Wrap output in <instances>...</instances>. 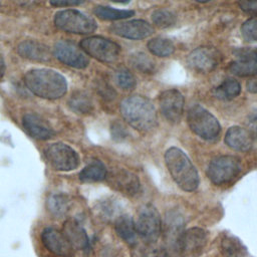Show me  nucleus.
<instances>
[{"label": "nucleus", "instance_id": "nucleus-9", "mask_svg": "<svg viewBox=\"0 0 257 257\" xmlns=\"http://www.w3.org/2000/svg\"><path fill=\"white\" fill-rule=\"evenodd\" d=\"M49 165L57 171H72L79 165L78 154L68 145L55 143L48 146L44 151Z\"/></svg>", "mask_w": 257, "mask_h": 257}, {"label": "nucleus", "instance_id": "nucleus-36", "mask_svg": "<svg viewBox=\"0 0 257 257\" xmlns=\"http://www.w3.org/2000/svg\"><path fill=\"white\" fill-rule=\"evenodd\" d=\"M111 136L115 141H121L126 137L125 127L118 121H114L111 124Z\"/></svg>", "mask_w": 257, "mask_h": 257}, {"label": "nucleus", "instance_id": "nucleus-16", "mask_svg": "<svg viewBox=\"0 0 257 257\" xmlns=\"http://www.w3.org/2000/svg\"><path fill=\"white\" fill-rule=\"evenodd\" d=\"M229 71L237 76H254L257 74V48L243 49L236 54V59L229 65Z\"/></svg>", "mask_w": 257, "mask_h": 257}, {"label": "nucleus", "instance_id": "nucleus-15", "mask_svg": "<svg viewBox=\"0 0 257 257\" xmlns=\"http://www.w3.org/2000/svg\"><path fill=\"white\" fill-rule=\"evenodd\" d=\"M184 232V220L182 216L176 211L168 212L165 219L164 236L170 250L179 253L180 242Z\"/></svg>", "mask_w": 257, "mask_h": 257}, {"label": "nucleus", "instance_id": "nucleus-23", "mask_svg": "<svg viewBox=\"0 0 257 257\" xmlns=\"http://www.w3.org/2000/svg\"><path fill=\"white\" fill-rule=\"evenodd\" d=\"M115 232L116 234L128 245H135L137 243L138 232L136 223L128 215H120L115 220Z\"/></svg>", "mask_w": 257, "mask_h": 257}, {"label": "nucleus", "instance_id": "nucleus-28", "mask_svg": "<svg viewBox=\"0 0 257 257\" xmlns=\"http://www.w3.org/2000/svg\"><path fill=\"white\" fill-rule=\"evenodd\" d=\"M148 48L156 56L167 57L174 53L175 45L173 42L167 38L157 37L153 38L148 42Z\"/></svg>", "mask_w": 257, "mask_h": 257}, {"label": "nucleus", "instance_id": "nucleus-33", "mask_svg": "<svg viewBox=\"0 0 257 257\" xmlns=\"http://www.w3.org/2000/svg\"><path fill=\"white\" fill-rule=\"evenodd\" d=\"M115 82L116 84L125 90L132 89L136 86V78L133 73L127 69H119L115 73Z\"/></svg>", "mask_w": 257, "mask_h": 257}, {"label": "nucleus", "instance_id": "nucleus-40", "mask_svg": "<svg viewBox=\"0 0 257 257\" xmlns=\"http://www.w3.org/2000/svg\"><path fill=\"white\" fill-rule=\"evenodd\" d=\"M247 89H248V91H250L252 93L257 92V74L254 75V77L248 81Z\"/></svg>", "mask_w": 257, "mask_h": 257}, {"label": "nucleus", "instance_id": "nucleus-43", "mask_svg": "<svg viewBox=\"0 0 257 257\" xmlns=\"http://www.w3.org/2000/svg\"><path fill=\"white\" fill-rule=\"evenodd\" d=\"M195 1L200 2V3H205V2H208V1H210V0H195Z\"/></svg>", "mask_w": 257, "mask_h": 257}, {"label": "nucleus", "instance_id": "nucleus-19", "mask_svg": "<svg viewBox=\"0 0 257 257\" xmlns=\"http://www.w3.org/2000/svg\"><path fill=\"white\" fill-rule=\"evenodd\" d=\"M41 238L44 246L52 253L60 256H69L71 254V245L69 244L63 233H60L56 229H44Z\"/></svg>", "mask_w": 257, "mask_h": 257}, {"label": "nucleus", "instance_id": "nucleus-10", "mask_svg": "<svg viewBox=\"0 0 257 257\" xmlns=\"http://www.w3.org/2000/svg\"><path fill=\"white\" fill-rule=\"evenodd\" d=\"M53 53L60 62L73 68L82 69L89 63L87 54L74 43L67 40L57 41L53 47Z\"/></svg>", "mask_w": 257, "mask_h": 257}, {"label": "nucleus", "instance_id": "nucleus-24", "mask_svg": "<svg viewBox=\"0 0 257 257\" xmlns=\"http://www.w3.org/2000/svg\"><path fill=\"white\" fill-rule=\"evenodd\" d=\"M220 248L224 257H248V252L243 243L237 237L230 234L222 236Z\"/></svg>", "mask_w": 257, "mask_h": 257}, {"label": "nucleus", "instance_id": "nucleus-4", "mask_svg": "<svg viewBox=\"0 0 257 257\" xmlns=\"http://www.w3.org/2000/svg\"><path fill=\"white\" fill-rule=\"evenodd\" d=\"M187 121L191 131L204 140H214L221 132L218 119L206 108L196 104L190 107Z\"/></svg>", "mask_w": 257, "mask_h": 257}, {"label": "nucleus", "instance_id": "nucleus-12", "mask_svg": "<svg viewBox=\"0 0 257 257\" xmlns=\"http://www.w3.org/2000/svg\"><path fill=\"white\" fill-rule=\"evenodd\" d=\"M221 61V54L213 47L202 46L194 49L188 56V64L191 69L208 73L214 70Z\"/></svg>", "mask_w": 257, "mask_h": 257}, {"label": "nucleus", "instance_id": "nucleus-1", "mask_svg": "<svg viewBox=\"0 0 257 257\" xmlns=\"http://www.w3.org/2000/svg\"><path fill=\"white\" fill-rule=\"evenodd\" d=\"M24 82L32 93L45 99L60 98L67 90L64 76L49 68H35L27 71Z\"/></svg>", "mask_w": 257, "mask_h": 257}, {"label": "nucleus", "instance_id": "nucleus-21", "mask_svg": "<svg viewBox=\"0 0 257 257\" xmlns=\"http://www.w3.org/2000/svg\"><path fill=\"white\" fill-rule=\"evenodd\" d=\"M225 144L232 150L246 152L252 148L253 140L250 133L241 126H231L226 132Z\"/></svg>", "mask_w": 257, "mask_h": 257}, {"label": "nucleus", "instance_id": "nucleus-39", "mask_svg": "<svg viewBox=\"0 0 257 257\" xmlns=\"http://www.w3.org/2000/svg\"><path fill=\"white\" fill-rule=\"evenodd\" d=\"M85 0H49V3L55 7L74 6L83 3Z\"/></svg>", "mask_w": 257, "mask_h": 257}, {"label": "nucleus", "instance_id": "nucleus-25", "mask_svg": "<svg viewBox=\"0 0 257 257\" xmlns=\"http://www.w3.org/2000/svg\"><path fill=\"white\" fill-rule=\"evenodd\" d=\"M68 106L77 113H90L93 109V102L89 94L82 90L74 91L68 99Z\"/></svg>", "mask_w": 257, "mask_h": 257}, {"label": "nucleus", "instance_id": "nucleus-35", "mask_svg": "<svg viewBox=\"0 0 257 257\" xmlns=\"http://www.w3.org/2000/svg\"><path fill=\"white\" fill-rule=\"evenodd\" d=\"M239 7L246 13L257 15V0H239Z\"/></svg>", "mask_w": 257, "mask_h": 257}, {"label": "nucleus", "instance_id": "nucleus-6", "mask_svg": "<svg viewBox=\"0 0 257 257\" xmlns=\"http://www.w3.org/2000/svg\"><path fill=\"white\" fill-rule=\"evenodd\" d=\"M54 24L59 30L75 34H89L96 29V23L91 17L73 9L57 12Z\"/></svg>", "mask_w": 257, "mask_h": 257}, {"label": "nucleus", "instance_id": "nucleus-3", "mask_svg": "<svg viewBox=\"0 0 257 257\" xmlns=\"http://www.w3.org/2000/svg\"><path fill=\"white\" fill-rule=\"evenodd\" d=\"M165 163L175 183L186 192L199 187V175L189 157L179 148L172 147L165 153Z\"/></svg>", "mask_w": 257, "mask_h": 257}, {"label": "nucleus", "instance_id": "nucleus-30", "mask_svg": "<svg viewBox=\"0 0 257 257\" xmlns=\"http://www.w3.org/2000/svg\"><path fill=\"white\" fill-rule=\"evenodd\" d=\"M94 14L102 20H121L132 17L135 12L132 10L114 9L107 6H97L94 9Z\"/></svg>", "mask_w": 257, "mask_h": 257}, {"label": "nucleus", "instance_id": "nucleus-5", "mask_svg": "<svg viewBox=\"0 0 257 257\" xmlns=\"http://www.w3.org/2000/svg\"><path fill=\"white\" fill-rule=\"evenodd\" d=\"M242 168L240 160L234 156H219L213 159L207 169V176L210 181L217 185H227L240 174Z\"/></svg>", "mask_w": 257, "mask_h": 257}, {"label": "nucleus", "instance_id": "nucleus-34", "mask_svg": "<svg viewBox=\"0 0 257 257\" xmlns=\"http://www.w3.org/2000/svg\"><path fill=\"white\" fill-rule=\"evenodd\" d=\"M243 38L249 42H257V17L244 22L241 27Z\"/></svg>", "mask_w": 257, "mask_h": 257}, {"label": "nucleus", "instance_id": "nucleus-20", "mask_svg": "<svg viewBox=\"0 0 257 257\" xmlns=\"http://www.w3.org/2000/svg\"><path fill=\"white\" fill-rule=\"evenodd\" d=\"M17 51L21 57L33 61H49L52 56L49 47L37 40L22 41L19 43Z\"/></svg>", "mask_w": 257, "mask_h": 257}, {"label": "nucleus", "instance_id": "nucleus-22", "mask_svg": "<svg viewBox=\"0 0 257 257\" xmlns=\"http://www.w3.org/2000/svg\"><path fill=\"white\" fill-rule=\"evenodd\" d=\"M63 235L72 248L86 250L89 248V242L84 229L75 221H66L63 225Z\"/></svg>", "mask_w": 257, "mask_h": 257}, {"label": "nucleus", "instance_id": "nucleus-37", "mask_svg": "<svg viewBox=\"0 0 257 257\" xmlns=\"http://www.w3.org/2000/svg\"><path fill=\"white\" fill-rule=\"evenodd\" d=\"M141 257H168L167 251L159 247H151L143 252Z\"/></svg>", "mask_w": 257, "mask_h": 257}, {"label": "nucleus", "instance_id": "nucleus-14", "mask_svg": "<svg viewBox=\"0 0 257 257\" xmlns=\"http://www.w3.org/2000/svg\"><path fill=\"white\" fill-rule=\"evenodd\" d=\"M110 32L123 38L143 39L153 34L154 28L145 20H131L114 23L109 27Z\"/></svg>", "mask_w": 257, "mask_h": 257}, {"label": "nucleus", "instance_id": "nucleus-18", "mask_svg": "<svg viewBox=\"0 0 257 257\" xmlns=\"http://www.w3.org/2000/svg\"><path fill=\"white\" fill-rule=\"evenodd\" d=\"M111 186L122 194L127 196H134L139 192L140 181L138 177L132 172L119 169L112 171L108 176Z\"/></svg>", "mask_w": 257, "mask_h": 257}, {"label": "nucleus", "instance_id": "nucleus-17", "mask_svg": "<svg viewBox=\"0 0 257 257\" xmlns=\"http://www.w3.org/2000/svg\"><path fill=\"white\" fill-rule=\"evenodd\" d=\"M22 124L29 136L36 140L45 141L54 136L51 125L39 114L28 112L22 117Z\"/></svg>", "mask_w": 257, "mask_h": 257}, {"label": "nucleus", "instance_id": "nucleus-42", "mask_svg": "<svg viewBox=\"0 0 257 257\" xmlns=\"http://www.w3.org/2000/svg\"><path fill=\"white\" fill-rule=\"evenodd\" d=\"M110 1L114 3H120V4H126L130 2V0H110Z\"/></svg>", "mask_w": 257, "mask_h": 257}, {"label": "nucleus", "instance_id": "nucleus-41", "mask_svg": "<svg viewBox=\"0 0 257 257\" xmlns=\"http://www.w3.org/2000/svg\"><path fill=\"white\" fill-rule=\"evenodd\" d=\"M5 69H6V65H5V61L2 57V55L0 54V80L3 78L4 74H5Z\"/></svg>", "mask_w": 257, "mask_h": 257}, {"label": "nucleus", "instance_id": "nucleus-7", "mask_svg": "<svg viewBox=\"0 0 257 257\" xmlns=\"http://www.w3.org/2000/svg\"><path fill=\"white\" fill-rule=\"evenodd\" d=\"M138 235L147 243H155L162 233V220L158 210L153 205L143 206L136 222Z\"/></svg>", "mask_w": 257, "mask_h": 257}, {"label": "nucleus", "instance_id": "nucleus-29", "mask_svg": "<svg viewBox=\"0 0 257 257\" xmlns=\"http://www.w3.org/2000/svg\"><path fill=\"white\" fill-rule=\"evenodd\" d=\"M47 209L48 211L56 216H63L69 208V199L63 194H53L47 199Z\"/></svg>", "mask_w": 257, "mask_h": 257}, {"label": "nucleus", "instance_id": "nucleus-13", "mask_svg": "<svg viewBox=\"0 0 257 257\" xmlns=\"http://www.w3.org/2000/svg\"><path fill=\"white\" fill-rule=\"evenodd\" d=\"M160 108L166 119L172 123L181 120L184 112V97L177 89H168L161 93Z\"/></svg>", "mask_w": 257, "mask_h": 257}, {"label": "nucleus", "instance_id": "nucleus-8", "mask_svg": "<svg viewBox=\"0 0 257 257\" xmlns=\"http://www.w3.org/2000/svg\"><path fill=\"white\" fill-rule=\"evenodd\" d=\"M79 45L87 55L101 62L115 61L120 52L118 44L100 36L87 37L81 40Z\"/></svg>", "mask_w": 257, "mask_h": 257}, {"label": "nucleus", "instance_id": "nucleus-2", "mask_svg": "<svg viewBox=\"0 0 257 257\" xmlns=\"http://www.w3.org/2000/svg\"><path fill=\"white\" fill-rule=\"evenodd\" d=\"M123 119L134 128L147 133L157 125V112L152 101L142 95H133L120 103Z\"/></svg>", "mask_w": 257, "mask_h": 257}, {"label": "nucleus", "instance_id": "nucleus-26", "mask_svg": "<svg viewBox=\"0 0 257 257\" xmlns=\"http://www.w3.org/2000/svg\"><path fill=\"white\" fill-rule=\"evenodd\" d=\"M106 169L101 162L94 161L88 164L79 173V179L82 182H98L106 178Z\"/></svg>", "mask_w": 257, "mask_h": 257}, {"label": "nucleus", "instance_id": "nucleus-11", "mask_svg": "<svg viewBox=\"0 0 257 257\" xmlns=\"http://www.w3.org/2000/svg\"><path fill=\"white\" fill-rule=\"evenodd\" d=\"M208 243V232L200 227L185 230L179 247L183 257H199Z\"/></svg>", "mask_w": 257, "mask_h": 257}, {"label": "nucleus", "instance_id": "nucleus-38", "mask_svg": "<svg viewBox=\"0 0 257 257\" xmlns=\"http://www.w3.org/2000/svg\"><path fill=\"white\" fill-rule=\"evenodd\" d=\"M98 92L103 98H105L107 100H110V99L114 98V96H115L114 90L107 84H99L98 85Z\"/></svg>", "mask_w": 257, "mask_h": 257}, {"label": "nucleus", "instance_id": "nucleus-27", "mask_svg": "<svg viewBox=\"0 0 257 257\" xmlns=\"http://www.w3.org/2000/svg\"><path fill=\"white\" fill-rule=\"evenodd\" d=\"M241 91L240 83L232 78L224 80L220 85L214 88V96L221 100H231L239 95Z\"/></svg>", "mask_w": 257, "mask_h": 257}, {"label": "nucleus", "instance_id": "nucleus-32", "mask_svg": "<svg viewBox=\"0 0 257 257\" xmlns=\"http://www.w3.org/2000/svg\"><path fill=\"white\" fill-rule=\"evenodd\" d=\"M153 23L159 28H168L175 24L176 16L167 9H158L152 14Z\"/></svg>", "mask_w": 257, "mask_h": 257}, {"label": "nucleus", "instance_id": "nucleus-31", "mask_svg": "<svg viewBox=\"0 0 257 257\" xmlns=\"http://www.w3.org/2000/svg\"><path fill=\"white\" fill-rule=\"evenodd\" d=\"M130 62L137 70L144 73H151L155 70L154 60L143 52L132 54L130 57Z\"/></svg>", "mask_w": 257, "mask_h": 257}]
</instances>
